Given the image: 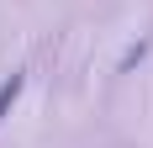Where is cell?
Here are the masks:
<instances>
[{"label": "cell", "instance_id": "obj_1", "mask_svg": "<svg viewBox=\"0 0 153 148\" xmlns=\"http://www.w3.org/2000/svg\"><path fill=\"white\" fill-rule=\"evenodd\" d=\"M21 90H27V74H11V79L0 85V122L11 117V106H16V95H21Z\"/></svg>", "mask_w": 153, "mask_h": 148}]
</instances>
